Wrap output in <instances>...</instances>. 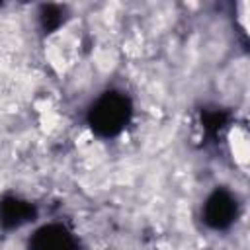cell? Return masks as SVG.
Wrapping results in <instances>:
<instances>
[{"mask_svg": "<svg viewBox=\"0 0 250 250\" xmlns=\"http://www.w3.org/2000/svg\"><path fill=\"white\" fill-rule=\"evenodd\" d=\"M123 104H117L113 100L102 104L100 111H98V123L102 127H107V131H115L119 127V123L123 121Z\"/></svg>", "mask_w": 250, "mask_h": 250, "instance_id": "cell-1", "label": "cell"}, {"mask_svg": "<svg viewBox=\"0 0 250 250\" xmlns=\"http://www.w3.org/2000/svg\"><path fill=\"white\" fill-rule=\"evenodd\" d=\"M209 203H211L209 205V215H211L209 221H213V225H215L217 217H221L219 219V227H225L232 217V199L223 195V193H217Z\"/></svg>", "mask_w": 250, "mask_h": 250, "instance_id": "cell-2", "label": "cell"}]
</instances>
